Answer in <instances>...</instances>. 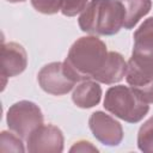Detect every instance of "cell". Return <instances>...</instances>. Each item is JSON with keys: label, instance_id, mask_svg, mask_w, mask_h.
I'll list each match as a JSON object with an SVG mask.
<instances>
[{"label": "cell", "instance_id": "6da1fadb", "mask_svg": "<svg viewBox=\"0 0 153 153\" xmlns=\"http://www.w3.org/2000/svg\"><path fill=\"white\" fill-rule=\"evenodd\" d=\"M106 44L96 35L78 38L69 48L63 61L76 81L93 79L108 56Z\"/></svg>", "mask_w": 153, "mask_h": 153}, {"label": "cell", "instance_id": "7a4b0ae2", "mask_svg": "<svg viewBox=\"0 0 153 153\" xmlns=\"http://www.w3.org/2000/svg\"><path fill=\"white\" fill-rule=\"evenodd\" d=\"M126 10L121 0H90L78 18L81 31L96 36H112L124 24Z\"/></svg>", "mask_w": 153, "mask_h": 153}, {"label": "cell", "instance_id": "3957f363", "mask_svg": "<svg viewBox=\"0 0 153 153\" xmlns=\"http://www.w3.org/2000/svg\"><path fill=\"white\" fill-rule=\"evenodd\" d=\"M103 106L106 111L128 123H137L148 114L149 104L143 102L130 86L116 85L108 88Z\"/></svg>", "mask_w": 153, "mask_h": 153}, {"label": "cell", "instance_id": "277c9868", "mask_svg": "<svg viewBox=\"0 0 153 153\" xmlns=\"http://www.w3.org/2000/svg\"><path fill=\"white\" fill-rule=\"evenodd\" d=\"M43 120L41 108L31 100H19L12 104L6 114L7 127L23 140H26L36 128L42 126Z\"/></svg>", "mask_w": 153, "mask_h": 153}, {"label": "cell", "instance_id": "5b68a950", "mask_svg": "<svg viewBox=\"0 0 153 153\" xmlns=\"http://www.w3.org/2000/svg\"><path fill=\"white\" fill-rule=\"evenodd\" d=\"M131 57L128 66L153 76V17L143 20L135 30Z\"/></svg>", "mask_w": 153, "mask_h": 153}, {"label": "cell", "instance_id": "8992f818", "mask_svg": "<svg viewBox=\"0 0 153 153\" xmlns=\"http://www.w3.org/2000/svg\"><path fill=\"white\" fill-rule=\"evenodd\" d=\"M37 81L44 92L53 96L67 94L78 82L65 62H50L43 66L37 74Z\"/></svg>", "mask_w": 153, "mask_h": 153}, {"label": "cell", "instance_id": "52a82bcc", "mask_svg": "<svg viewBox=\"0 0 153 153\" xmlns=\"http://www.w3.org/2000/svg\"><path fill=\"white\" fill-rule=\"evenodd\" d=\"M65 147L62 130L54 124H42L26 139L29 153H61Z\"/></svg>", "mask_w": 153, "mask_h": 153}, {"label": "cell", "instance_id": "ba28073f", "mask_svg": "<svg viewBox=\"0 0 153 153\" xmlns=\"http://www.w3.org/2000/svg\"><path fill=\"white\" fill-rule=\"evenodd\" d=\"M88 127L92 135L103 145L115 147L123 140L122 124L104 111H94L88 118Z\"/></svg>", "mask_w": 153, "mask_h": 153}, {"label": "cell", "instance_id": "9c48e42d", "mask_svg": "<svg viewBox=\"0 0 153 153\" xmlns=\"http://www.w3.org/2000/svg\"><path fill=\"white\" fill-rule=\"evenodd\" d=\"M27 67V54L24 47L16 42H2L1 44V76L4 79L2 90L7 78L22 74Z\"/></svg>", "mask_w": 153, "mask_h": 153}, {"label": "cell", "instance_id": "30bf717a", "mask_svg": "<svg viewBox=\"0 0 153 153\" xmlns=\"http://www.w3.org/2000/svg\"><path fill=\"white\" fill-rule=\"evenodd\" d=\"M127 69L128 63L126 62L122 54L117 51H109L104 65L94 74L93 79L102 84L112 85L120 82L126 76Z\"/></svg>", "mask_w": 153, "mask_h": 153}, {"label": "cell", "instance_id": "8fae6325", "mask_svg": "<svg viewBox=\"0 0 153 153\" xmlns=\"http://www.w3.org/2000/svg\"><path fill=\"white\" fill-rule=\"evenodd\" d=\"M102 96L103 91L99 82L88 79L81 81L73 90L72 100L80 109H90L100 103Z\"/></svg>", "mask_w": 153, "mask_h": 153}, {"label": "cell", "instance_id": "7c38bea8", "mask_svg": "<svg viewBox=\"0 0 153 153\" xmlns=\"http://www.w3.org/2000/svg\"><path fill=\"white\" fill-rule=\"evenodd\" d=\"M127 84L147 104L153 103V76L143 74L137 69L129 67L126 74Z\"/></svg>", "mask_w": 153, "mask_h": 153}, {"label": "cell", "instance_id": "4fadbf2b", "mask_svg": "<svg viewBox=\"0 0 153 153\" xmlns=\"http://www.w3.org/2000/svg\"><path fill=\"white\" fill-rule=\"evenodd\" d=\"M124 10H126V18H124V29L130 30L133 29L140 19L147 16L152 8V0H121Z\"/></svg>", "mask_w": 153, "mask_h": 153}, {"label": "cell", "instance_id": "5bb4252c", "mask_svg": "<svg viewBox=\"0 0 153 153\" xmlns=\"http://www.w3.org/2000/svg\"><path fill=\"white\" fill-rule=\"evenodd\" d=\"M137 148L143 153H153V116L141 124L137 131Z\"/></svg>", "mask_w": 153, "mask_h": 153}, {"label": "cell", "instance_id": "9a60e30c", "mask_svg": "<svg viewBox=\"0 0 153 153\" xmlns=\"http://www.w3.org/2000/svg\"><path fill=\"white\" fill-rule=\"evenodd\" d=\"M0 151L1 152H19L24 153L26 148L24 147L23 139L16 133L2 130L0 134Z\"/></svg>", "mask_w": 153, "mask_h": 153}, {"label": "cell", "instance_id": "2e32d148", "mask_svg": "<svg viewBox=\"0 0 153 153\" xmlns=\"http://www.w3.org/2000/svg\"><path fill=\"white\" fill-rule=\"evenodd\" d=\"M31 6L39 13L55 14L61 11L63 0H30Z\"/></svg>", "mask_w": 153, "mask_h": 153}, {"label": "cell", "instance_id": "e0dca14e", "mask_svg": "<svg viewBox=\"0 0 153 153\" xmlns=\"http://www.w3.org/2000/svg\"><path fill=\"white\" fill-rule=\"evenodd\" d=\"M88 2L90 0H63L61 13L66 17H75L85 10Z\"/></svg>", "mask_w": 153, "mask_h": 153}, {"label": "cell", "instance_id": "ac0fdd59", "mask_svg": "<svg viewBox=\"0 0 153 153\" xmlns=\"http://www.w3.org/2000/svg\"><path fill=\"white\" fill-rule=\"evenodd\" d=\"M69 152L71 153H97L99 152V149L92 145L90 141H86V140H80V141H76L74 142V145L69 148Z\"/></svg>", "mask_w": 153, "mask_h": 153}, {"label": "cell", "instance_id": "d6986e66", "mask_svg": "<svg viewBox=\"0 0 153 153\" xmlns=\"http://www.w3.org/2000/svg\"><path fill=\"white\" fill-rule=\"evenodd\" d=\"M7 2H11V4H17V2H24L25 0H6Z\"/></svg>", "mask_w": 153, "mask_h": 153}]
</instances>
